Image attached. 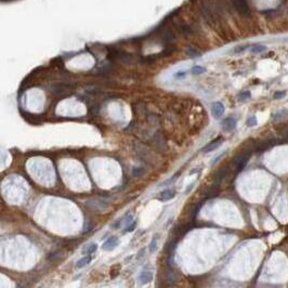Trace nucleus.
Returning <instances> with one entry per match:
<instances>
[{"mask_svg": "<svg viewBox=\"0 0 288 288\" xmlns=\"http://www.w3.org/2000/svg\"><path fill=\"white\" fill-rule=\"evenodd\" d=\"M249 51L251 53H255V54L263 53L264 51H267V47L262 45H251L249 48Z\"/></svg>", "mask_w": 288, "mask_h": 288, "instance_id": "nucleus-8", "label": "nucleus"}, {"mask_svg": "<svg viewBox=\"0 0 288 288\" xmlns=\"http://www.w3.org/2000/svg\"><path fill=\"white\" fill-rule=\"evenodd\" d=\"M222 141H223V139L221 137L217 138L216 140L211 141L209 144H207V145L203 149V152H204V153H209V152H212V151H214V150H217L218 147L222 144Z\"/></svg>", "mask_w": 288, "mask_h": 288, "instance_id": "nucleus-2", "label": "nucleus"}, {"mask_svg": "<svg viewBox=\"0 0 288 288\" xmlns=\"http://www.w3.org/2000/svg\"><path fill=\"white\" fill-rule=\"evenodd\" d=\"M185 75H186V71H177L175 75H173V77L177 78V79H181V78H184Z\"/></svg>", "mask_w": 288, "mask_h": 288, "instance_id": "nucleus-19", "label": "nucleus"}, {"mask_svg": "<svg viewBox=\"0 0 288 288\" xmlns=\"http://www.w3.org/2000/svg\"><path fill=\"white\" fill-rule=\"evenodd\" d=\"M153 279V273L151 271L147 270H142L139 274V281L141 284H146L150 283Z\"/></svg>", "mask_w": 288, "mask_h": 288, "instance_id": "nucleus-5", "label": "nucleus"}, {"mask_svg": "<svg viewBox=\"0 0 288 288\" xmlns=\"http://www.w3.org/2000/svg\"><path fill=\"white\" fill-rule=\"evenodd\" d=\"M142 173H143L142 168H136V169L133 170V175H134V177H140Z\"/></svg>", "mask_w": 288, "mask_h": 288, "instance_id": "nucleus-21", "label": "nucleus"}, {"mask_svg": "<svg viewBox=\"0 0 288 288\" xmlns=\"http://www.w3.org/2000/svg\"><path fill=\"white\" fill-rule=\"evenodd\" d=\"M258 125V120H257V117L256 116H251L249 118L247 119V126L248 127H255V126Z\"/></svg>", "mask_w": 288, "mask_h": 288, "instance_id": "nucleus-13", "label": "nucleus"}, {"mask_svg": "<svg viewBox=\"0 0 288 288\" xmlns=\"http://www.w3.org/2000/svg\"><path fill=\"white\" fill-rule=\"evenodd\" d=\"M96 249H98V245L92 243V244H90V245H88V246L83 249V253H85V255H90V253H95Z\"/></svg>", "mask_w": 288, "mask_h": 288, "instance_id": "nucleus-10", "label": "nucleus"}, {"mask_svg": "<svg viewBox=\"0 0 288 288\" xmlns=\"http://www.w3.org/2000/svg\"><path fill=\"white\" fill-rule=\"evenodd\" d=\"M225 154H226V152H223L222 154H220L219 156H218V157H216V158H214V161H212V163H211V166H214V165H216V164H217L218 161H219L220 159H221V158H222L223 156H224V155H225Z\"/></svg>", "mask_w": 288, "mask_h": 288, "instance_id": "nucleus-20", "label": "nucleus"}, {"mask_svg": "<svg viewBox=\"0 0 288 288\" xmlns=\"http://www.w3.org/2000/svg\"><path fill=\"white\" fill-rule=\"evenodd\" d=\"M156 250H157V242L155 241V239H153L152 243L150 244V251L151 253H155Z\"/></svg>", "mask_w": 288, "mask_h": 288, "instance_id": "nucleus-18", "label": "nucleus"}, {"mask_svg": "<svg viewBox=\"0 0 288 288\" xmlns=\"http://www.w3.org/2000/svg\"><path fill=\"white\" fill-rule=\"evenodd\" d=\"M224 110H225V107L221 102H214L211 106V113L214 118H220L224 114Z\"/></svg>", "mask_w": 288, "mask_h": 288, "instance_id": "nucleus-1", "label": "nucleus"}, {"mask_svg": "<svg viewBox=\"0 0 288 288\" xmlns=\"http://www.w3.org/2000/svg\"><path fill=\"white\" fill-rule=\"evenodd\" d=\"M186 54L189 55V57H199L200 54H199V52L198 51H196V50H194V49H187L186 50Z\"/></svg>", "mask_w": 288, "mask_h": 288, "instance_id": "nucleus-15", "label": "nucleus"}, {"mask_svg": "<svg viewBox=\"0 0 288 288\" xmlns=\"http://www.w3.org/2000/svg\"><path fill=\"white\" fill-rule=\"evenodd\" d=\"M136 226H137V222H136V221H133V222L131 223L130 225H128L127 228H126L125 233H129V232H133V231H134V229H136Z\"/></svg>", "mask_w": 288, "mask_h": 288, "instance_id": "nucleus-17", "label": "nucleus"}, {"mask_svg": "<svg viewBox=\"0 0 288 288\" xmlns=\"http://www.w3.org/2000/svg\"><path fill=\"white\" fill-rule=\"evenodd\" d=\"M118 238L116 237V236H112V237H110L108 239H107L105 243L103 244V249L106 250V251H110V250L115 249L116 247L118 246Z\"/></svg>", "mask_w": 288, "mask_h": 288, "instance_id": "nucleus-3", "label": "nucleus"}, {"mask_svg": "<svg viewBox=\"0 0 288 288\" xmlns=\"http://www.w3.org/2000/svg\"><path fill=\"white\" fill-rule=\"evenodd\" d=\"M250 96H251V94H250L249 91H243V92H241L239 94H238V99H239L241 101L248 100V99H250Z\"/></svg>", "mask_w": 288, "mask_h": 288, "instance_id": "nucleus-14", "label": "nucleus"}, {"mask_svg": "<svg viewBox=\"0 0 288 288\" xmlns=\"http://www.w3.org/2000/svg\"><path fill=\"white\" fill-rule=\"evenodd\" d=\"M249 48H250V45L237 46V47L234 48L233 52H234L235 54H239V53H243V52H245V51H247V50H249Z\"/></svg>", "mask_w": 288, "mask_h": 288, "instance_id": "nucleus-11", "label": "nucleus"}, {"mask_svg": "<svg viewBox=\"0 0 288 288\" xmlns=\"http://www.w3.org/2000/svg\"><path fill=\"white\" fill-rule=\"evenodd\" d=\"M206 71V69L205 67H203V66H194L193 69H191V74L192 75H200V74H204Z\"/></svg>", "mask_w": 288, "mask_h": 288, "instance_id": "nucleus-12", "label": "nucleus"}, {"mask_svg": "<svg viewBox=\"0 0 288 288\" xmlns=\"http://www.w3.org/2000/svg\"><path fill=\"white\" fill-rule=\"evenodd\" d=\"M285 95H286V91H276V92L273 94V98L275 99V100H279V99L285 98Z\"/></svg>", "mask_w": 288, "mask_h": 288, "instance_id": "nucleus-16", "label": "nucleus"}, {"mask_svg": "<svg viewBox=\"0 0 288 288\" xmlns=\"http://www.w3.org/2000/svg\"><path fill=\"white\" fill-rule=\"evenodd\" d=\"M175 195V191L166 190L159 194V197H158V198H159V200H161V202H167V200H170L171 198H173Z\"/></svg>", "mask_w": 288, "mask_h": 288, "instance_id": "nucleus-7", "label": "nucleus"}, {"mask_svg": "<svg viewBox=\"0 0 288 288\" xmlns=\"http://www.w3.org/2000/svg\"><path fill=\"white\" fill-rule=\"evenodd\" d=\"M222 125H223V130L224 131L234 130L235 127H236V119L233 118V117H228V118H225L223 120Z\"/></svg>", "mask_w": 288, "mask_h": 288, "instance_id": "nucleus-4", "label": "nucleus"}, {"mask_svg": "<svg viewBox=\"0 0 288 288\" xmlns=\"http://www.w3.org/2000/svg\"><path fill=\"white\" fill-rule=\"evenodd\" d=\"M193 186H194V183H193V184H191L190 186L187 187V189H186V191H185V194H189V192H191V190H192V189H193Z\"/></svg>", "mask_w": 288, "mask_h": 288, "instance_id": "nucleus-22", "label": "nucleus"}, {"mask_svg": "<svg viewBox=\"0 0 288 288\" xmlns=\"http://www.w3.org/2000/svg\"><path fill=\"white\" fill-rule=\"evenodd\" d=\"M91 256H85L83 258H81L79 261L77 262V264H76V267H78V269H81V267H86V265H88L90 263V261H91Z\"/></svg>", "mask_w": 288, "mask_h": 288, "instance_id": "nucleus-9", "label": "nucleus"}, {"mask_svg": "<svg viewBox=\"0 0 288 288\" xmlns=\"http://www.w3.org/2000/svg\"><path fill=\"white\" fill-rule=\"evenodd\" d=\"M247 161H248V156L247 155H241L239 157H237L235 159L234 164L235 166H236V168H237V171H241L242 169L245 168Z\"/></svg>", "mask_w": 288, "mask_h": 288, "instance_id": "nucleus-6", "label": "nucleus"}]
</instances>
